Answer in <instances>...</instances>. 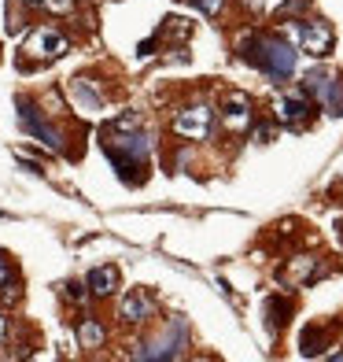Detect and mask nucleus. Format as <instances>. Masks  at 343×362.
Wrapping results in <instances>:
<instances>
[{
    "label": "nucleus",
    "instance_id": "a211bd4d",
    "mask_svg": "<svg viewBox=\"0 0 343 362\" xmlns=\"http://www.w3.org/2000/svg\"><path fill=\"white\" fill-rule=\"evenodd\" d=\"M67 296H71V300H81L85 292H81V285H67Z\"/></svg>",
    "mask_w": 343,
    "mask_h": 362
},
{
    "label": "nucleus",
    "instance_id": "1a4fd4ad",
    "mask_svg": "<svg viewBox=\"0 0 343 362\" xmlns=\"http://www.w3.org/2000/svg\"><path fill=\"white\" fill-rule=\"evenodd\" d=\"M181 348H185V322H174V325H170V333L162 337V340H155L152 348L137 351V358H174Z\"/></svg>",
    "mask_w": 343,
    "mask_h": 362
},
{
    "label": "nucleus",
    "instance_id": "9b49d317",
    "mask_svg": "<svg viewBox=\"0 0 343 362\" xmlns=\"http://www.w3.org/2000/svg\"><path fill=\"white\" fill-rule=\"evenodd\" d=\"M310 115V104H306V96L303 93H291V96H281V100H277V119L281 122H303Z\"/></svg>",
    "mask_w": 343,
    "mask_h": 362
},
{
    "label": "nucleus",
    "instance_id": "f8f14e48",
    "mask_svg": "<svg viewBox=\"0 0 343 362\" xmlns=\"http://www.w3.org/2000/svg\"><path fill=\"white\" fill-rule=\"evenodd\" d=\"M114 288H119V270L114 267H96L89 274V292L92 296H111Z\"/></svg>",
    "mask_w": 343,
    "mask_h": 362
},
{
    "label": "nucleus",
    "instance_id": "ddd939ff",
    "mask_svg": "<svg viewBox=\"0 0 343 362\" xmlns=\"http://www.w3.org/2000/svg\"><path fill=\"white\" fill-rule=\"evenodd\" d=\"M148 315H152V300L144 292H129L122 300V318L126 322H144Z\"/></svg>",
    "mask_w": 343,
    "mask_h": 362
},
{
    "label": "nucleus",
    "instance_id": "f257e3e1",
    "mask_svg": "<svg viewBox=\"0 0 343 362\" xmlns=\"http://www.w3.org/2000/svg\"><path fill=\"white\" fill-rule=\"evenodd\" d=\"M104 152L114 163V170L126 181H133V170H144V163H148V137H140V134L114 137L111 134V137H104Z\"/></svg>",
    "mask_w": 343,
    "mask_h": 362
},
{
    "label": "nucleus",
    "instance_id": "423d86ee",
    "mask_svg": "<svg viewBox=\"0 0 343 362\" xmlns=\"http://www.w3.org/2000/svg\"><path fill=\"white\" fill-rule=\"evenodd\" d=\"M306 93L314 96L318 104L329 107V115H343V81H336L332 74H310Z\"/></svg>",
    "mask_w": 343,
    "mask_h": 362
},
{
    "label": "nucleus",
    "instance_id": "0eeeda50",
    "mask_svg": "<svg viewBox=\"0 0 343 362\" xmlns=\"http://www.w3.org/2000/svg\"><path fill=\"white\" fill-rule=\"evenodd\" d=\"M222 122L229 134H243L251 126V100L243 93H229L225 104H222Z\"/></svg>",
    "mask_w": 343,
    "mask_h": 362
},
{
    "label": "nucleus",
    "instance_id": "7ed1b4c3",
    "mask_svg": "<svg viewBox=\"0 0 343 362\" xmlns=\"http://www.w3.org/2000/svg\"><path fill=\"white\" fill-rule=\"evenodd\" d=\"M284 34L299 45V52H310V56H329V52H332V26L321 23V19L288 23Z\"/></svg>",
    "mask_w": 343,
    "mask_h": 362
},
{
    "label": "nucleus",
    "instance_id": "6e6552de",
    "mask_svg": "<svg viewBox=\"0 0 343 362\" xmlns=\"http://www.w3.org/2000/svg\"><path fill=\"white\" fill-rule=\"evenodd\" d=\"M174 129H177L181 137H188V141H203V137L210 134V111L200 107V104L185 107V111L174 119Z\"/></svg>",
    "mask_w": 343,
    "mask_h": 362
},
{
    "label": "nucleus",
    "instance_id": "20e7f679",
    "mask_svg": "<svg viewBox=\"0 0 343 362\" xmlns=\"http://www.w3.org/2000/svg\"><path fill=\"white\" fill-rule=\"evenodd\" d=\"M19 126L26 129L30 137H37L44 148H52V152H63V137H59V129H52L41 115H37V107L30 104V100H19Z\"/></svg>",
    "mask_w": 343,
    "mask_h": 362
},
{
    "label": "nucleus",
    "instance_id": "f03ea898",
    "mask_svg": "<svg viewBox=\"0 0 343 362\" xmlns=\"http://www.w3.org/2000/svg\"><path fill=\"white\" fill-rule=\"evenodd\" d=\"M248 59L255 63L258 71H266L270 78H288L296 71V52H291L288 41H277V37H258L251 45Z\"/></svg>",
    "mask_w": 343,
    "mask_h": 362
},
{
    "label": "nucleus",
    "instance_id": "f3484780",
    "mask_svg": "<svg viewBox=\"0 0 343 362\" xmlns=\"http://www.w3.org/2000/svg\"><path fill=\"white\" fill-rule=\"evenodd\" d=\"M195 4H200V8L207 11V15H215V11L222 8V0H195Z\"/></svg>",
    "mask_w": 343,
    "mask_h": 362
},
{
    "label": "nucleus",
    "instance_id": "39448f33",
    "mask_svg": "<svg viewBox=\"0 0 343 362\" xmlns=\"http://www.w3.org/2000/svg\"><path fill=\"white\" fill-rule=\"evenodd\" d=\"M23 52H26L30 59H59L63 52H67V37H63L59 30L41 26V30H34V34L26 37Z\"/></svg>",
    "mask_w": 343,
    "mask_h": 362
},
{
    "label": "nucleus",
    "instance_id": "2eb2a0df",
    "mask_svg": "<svg viewBox=\"0 0 343 362\" xmlns=\"http://www.w3.org/2000/svg\"><path fill=\"white\" fill-rule=\"evenodd\" d=\"M23 4L37 11H71V0H23Z\"/></svg>",
    "mask_w": 343,
    "mask_h": 362
},
{
    "label": "nucleus",
    "instance_id": "6ab92c4d",
    "mask_svg": "<svg viewBox=\"0 0 343 362\" xmlns=\"http://www.w3.org/2000/svg\"><path fill=\"white\" fill-rule=\"evenodd\" d=\"M243 4H248V8H263L266 0H243Z\"/></svg>",
    "mask_w": 343,
    "mask_h": 362
},
{
    "label": "nucleus",
    "instance_id": "9d476101",
    "mask_svg": "<svg viewBox=\"0 0 343 362\" xmlns=\"http://www.w3.org/2000/svg\"><path fill=\"white\" fill-rule=\"evenodd\" d=\"M67 93H71V100H74V107H78L81 115H100V111H104V96L92 89V81L74 78L71 86H67Z\"/></svg>",
    "mask_w": 343,
    "mask_h": 362
},
{
    "label": "nucleus",
    "instance_id": "dca6fc26",
    "mask_svg": "<svg viewBox=\"0 0 343 362\" xmlns=\"http://www.w3.org/2000/svg\"><path fill=\"white\" fill-rule=\"evenodd\" d=\"M11 285H15V274H11V262L4 259V252H0V292H11Z\"/></svg>",
    "mask_w": 343,
    "mask_h": 362
},
{
    "label": "nucleus",
    "instance_id": "4468645a",
    "mask_svg": "<svg viewBox=\"0 0 343 362\" xmlns=\"http://www.w3.org/2000/svg\"><path fill=\"white\" fill-rule=\"evenodd\" d=\"M78 340H81V348H96V344L104 340V329H100V322L85 318V322L78 325Z\"/></svg>",
    "mask_w": 343,
    "mask_h": 362
}]
</instances>
